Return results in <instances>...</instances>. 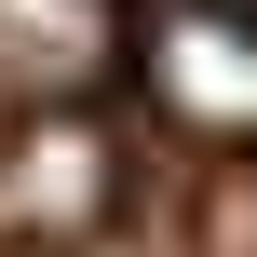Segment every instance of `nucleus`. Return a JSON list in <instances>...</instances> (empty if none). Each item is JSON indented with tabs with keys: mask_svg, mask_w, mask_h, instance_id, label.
I'll use <instances>...</instances> for the list:
<instances>
[{
	"mask_svg": "<svg viewBox=\"0 0 257 257\" xmlns=\"http://www.w3.org/2000/svg\"><path fill=\"white\" fill-rule=\"evenodd\" d=\"M136 27H122V0H0V108H27V122H68L95 81H108V54H122Z\"/></svg>",
	"mask_w": 257,
	"mask_h": 257,
	"instance_id": "2",
	"label": "nucleus"
},
{
	"mask_svg": "<svg viewBox=\"0 0 257 257\" xmlns=\"http://www.w3.org/2000/svg\"><path fill=\"white\" fill-rule=\"evenodd\" d=\"M190 257H257V163H230V176L190 203Z\"/></svg>",
	"mask_w": 257,
	"mask_h": 257,
	"instance_id": "3",
	"label": "nucleus"
},
{
	"mask_svg": "<svg viewBox=\"0 0 257 257\" xmlns=\"http://www.w3.org/2000/svg\"><path fill=\"white\" fill-rule=\"evenodd\" d=\"M122 54H136L149 122H176L203 149H257V14L244 0H149Z\"/></svg>",
	"mask_w": 257,
	"mask_h": 257,
	"instance_id": "1",
	"label": "nucleus"
}]
</instances>
